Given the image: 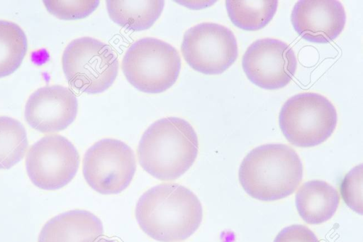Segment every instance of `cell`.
<instances>
[{
	"label": "cell",
	"instance_id": "obj_1",
	"mask_svg": "<svg viewBox=\"0 0 363 242\" xmlns=\"http://www.w3.org/2000/svg\"><path fill=\"white\" fill-rule=\"evenodd\" d=\"M140 229L160 242H178L190 237L202 221L197 196L186 187L172 183L154 186L143 193L135 207Z\"/></svg>",
	"mask_w": 363,
	"mask_h": 242
},
{
	"label": "cell",
	"instance_id": "obj_2",
	"mask_svg": "<svg viewBox=\"0 0 363 242\" xmlns=\"http://www.w3.org/2000/svg\"><path fill=\"white\" fill-rule=\"evenodd\" d=\"M197 134L186 120L170 116L152 123L143 134L137 150L139 163L148 174L162 181L174 180L195 162Z\"/></svg>",
	"mask_w": 363,
	"mask_h": 242
},
{
	"label": "cell",
	"instance_id": "obj_3",
	"mask_svg": "<svg viewBox=\"0 0 363 242\" xmlns=\"http://www.w3.org/2000/svg\"><path fill=\"white\" fill-rule=\"evenodd\" d=\"M245 192L264 202L276 201L293 194L303 177L298 153L282 143H268L250 150L238 171Z\"/></svg>",
	"mask_w": 363,
	"mask_h": 242
},
{
	"label": "cell",
	"instance_id": "obj_4",
	"mask_svg": "<svg viewBox=\"0 0 363 242\" xmlns=\"http://www.w3.org/2000/svg\"><path fill=\"white\" fill-rule=\"evenodd\" d=\"M181 65L174 47L160 39L147 37L129 46L122 60V70L128 82L138 90L159 94L176 82Z\"/></svg>",
	"mask_w": 363,
	"mask_h": 242
},
{
	"label": "cell",
	"instance_id": "obj_5",
	"mask_svg": "<svg viewBox=\"0 0 363 242\" xmlns=\"http://www.w3.org/2000/svg\"><path fill=\"white\" fill-rule=\"evenodd\" d=\"M337 114L333 104L315 92L292 96L283 104L279 114L280 129L292 145L310 148L318 145L333 133Z\"/></svg>",
	"mask_w": 363,
	"mask_h": 242
},
{
	"label": "cell",
	"instance_id": "obj_6",
	"mask_svg": "<svg viewBox=\"0 0 363 242\" xmlns=\"http://www.w3.org/2000/svg\"><path fill=\"white\" fill-rule=\"evenodd\" d=\"M62 65L69 84L88 94L106 91L118 72L115 52L108 45L91 37L72 40L63 52Z\"/></svg>",
	"mask_w": 363,
	"mask_h": 242
},
{
	"label": "cell",
	"instance_id": "obj_7",
	"mask_svg": "<svg viewBox=\"0 0 363 242\" xmlns=\"http://www.w3.org/2000/svg\"><path fill=\"white\" fill-rule=\"evenodd\" d=\"M136 170L133 150L124 142L104 138L85 153L82 171L87 184L101 194H116L125 189Z\"/></svg>",
	"mask_w": 363,
	"mask_h": 242
},
{
	"label": "cell",
	"instance_id": "obj_8",
	"mask_svg": "<svg viewBox=\"0 0 363 242\" xmlns=\"http://www.w3.org/2000/svg\"><path fill=\"white\" fill-rule=\"evenodd\" d=\"M181 51L193 70L205 75H220L237 60L238 46L235 35L228 28L204 22L185 32Z\"/></svg>",
	"mask_w": 363,
	"mask_h": 242
},
{
	"label": "cell",
	"instance_id": "obj_9",
	"mask_svg": "<svg viewBox=\"0 0 363 242\" xmlns=\"http://www.w3.org/2000/svg\"><path fill=\"white\" fill-rule=\"evenodd\" d=\"M79 165L77 148L60 135L41 138L31 145L26 158L29 179L44 190H56L67 185L76 175Z\"/></svg>",
	"mask_w": 363,
	"mask_h": 242
},
{
	"label": "cell",
	"instance_id": "obj_10",
	"mask_svg": "<svg viewBox=\"0 0 363 242\" xmlns=\"http://www.w3.org/2000/svg\"><path fill=\"white\" fill-rule=\"evenodd\" d=\"M242 66L247 79L256 86L268 90L286 87L297 68L296 54L286 43L275 38H262L246 50Z\"/></svg>",
	"mask_w": 363,
	"mask_h": 242
},
{
	"label": "cell",
	"instance_id": "obj_11",
	"mask_svg": "<svg viewBox=\"0 0 363 242\" xmlns=\"http://www.w3.org/2000/svg\"><path fill=\"white\" fill-rule=\"evenodd\" d=\"M77 99L73 92L62 85L38 89L28 99L24 117L33 129L43 133L67 128L76 119Z\"/></svg>",
	"mask_w": 363,
	"mask_h": 242
},
{
	"label": "cell",
	"instance_id": "obj_12",
	"mask_svg": "<svg viewBox=\"0 0 363 242\" xmlns=\"http://www.w3.org/2000/svg\"><path fill=\"white\" fill-rule=\"evenodd\" d=\"M295 31L313 43H328L337 38L346 23V12L337 0H300L291 11Z\"/></svg>",
	"mask_w": 363,
	"mask_h": 242
},
{
	"label": "cell",
	"instance_id": "obj_13",
	"mask_svg": "<svg viewBox=\"0 0 363 242\" xmlns=\"http://www.w3.org/2000/svg\"><path fill=\"white\" fill-rule=\"evenodd\" d=\"M104 234L101 220L86 210L74 209L48 221L38 242H94Z\"/></svg>",
	"mask_w": 363,
	"mask_h": 242
},
{
	"label": "cell",
	"instance_id": "obj_14",
	"mask_svg": "<svg viewBox=\"0 0 363 242\" xmlns=\"http://www.w3.org/2000/svg\"><path fill=\"white\" fill-rule=\"evenodd\" d=\"M295 203L301 219L308 224H320L330 219L340 203L337 191L328 182L314 180L298 189Z\"/></svg>",
	"mask_w": 363,
	"mask_h": 242
},
{
	"label": "cell",
	"instance_id": "obj_15",
	"mask_svg": "<svg viewBox=\"0 0 363 242\" xmlns=\"http://www.w3.org/2000/svg\"><path fill=\"white\" fill-rule=\"evenodd\" d=\"M162 0H108L106 9L111 21L134 32L150 28L160 16Z\"/></svg>",
	"mask_w": 363,
	"mask_h": 242
},
{
	"label": "cell",
	"instance_id": "obj_16",
	"mask_svg": "<svg viewBox=\"0 0 363 242\" xmlns=\"http://www.w3.org/2000/svg\"><path fill=\"white\" fill-rule=\"evenodd\" d=\"M226 10L231 22L238 28L255 31L265 27L274 18L277 0H228Z\"/></svg>",
	"mask_w": 363,
	"mask_h": 242
},
{
	"label": "cell",
	"instance_id": "obj_17",
	"mask_svg": "<svg viewBox=\"0 0 363 242\" xmlns=\"http://www.w3.org/2000/svg\"><path fill=\"white\" fill-rule=\"evenodd\" d=\"M28 41L16 23L0 20V78L13 73L26 54Z\"/></svg>",
	"mask_w": 363,
	"mask_h": 242
},
{
	"label": "cell",
	"instance_id": "obj_18",
	"mask_svg": "<svg viewBox=\"0 0 363 242\" xmlns=\"http://www.w3.org/2000/svg\"><path fill=\"white\" fill-rule=\"evenodd\" d=\"M26 131L18 120L0 116V170L9 169L24 157L28 148Z\"/></svg>",
	"mask_w": 363,
	"mask_h": 242
},
{
	"label": "cell",
	"instance_id": "obj_19",
	"mask_svg": "<svg viewBox=\"0 0 363 242\" xmlns=\"http://www.w3.org/2000/svg\"><path fill=\"white\" fill-rule=\"evenodd\" d=\"M47 11L61 20L82 19L91 14L99 6V1H43Z\"/></svg>",
	"mask_w": 363,
	"mask_h": 242
},
{
	"label": "cell",
	"instance_id": "obj_20",
	"mask_svg": "<svg viewBox=\"0 0 363 242\" xmlns=\"http://www.w3.org/2000/svg\"><path fill=\"white\" fill-rule=\"evenodd\" d=\"M362 164L353 167L344 177L340 192L345 204L356 213L362 214Z\"/></svg>",
	"mask_w": 363,
	"mask_h": 242
},
{
	"label": "cell",
	"instance_id": "obj_21",
	"mask_svg": "<svg viewBox=\"0 0 363 242\" xmlns=\"http://www.w3.org/2000/svg\"><path fill=\"white\" fill-rule=\"evenodd\" d=\"M274 242H320L315 234L308 227L294 224L279 231Z\"/></svg>",
	"mask_w": 363,
	"mask_h": 242
},
{
	"label": "cell",
	"instance_id": "obj_22",
	"mask_svg": "<svg viewBox=\"0 0 363 242\" xmlns=\"http://www.w3.org/2000/svg\"><path fill=\"white\" fill-rule=\"evenodd\" d=\"M94 242H116V241L114 240H112V239L106 238H98Z\"/></svg>",
	"mask_w": 363,
	"mask_h": 242
}]
</instances>
